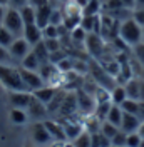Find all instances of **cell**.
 <instances>
[{"instance_id":"2","label":"cell","mask_w":144,"mask_h":147,"mask_svg":"<svg viewBox=\"0 0 144 147\" xmlns=\"http://www.w3.org/2000/svg\"><path fill=\"white\" fill-rule=\"evenodd\" d=\"M0 82H2V85H3L9 92L27 90L25 84L22 80L20 70L15 69L14 65H0Z\"/></svg>"},{"instance_id":"27","label":"cell","mask_w":144,"mask_h":147,"mask_svg":"<svg viewBox=\"0 0 144 147\" xmlns=\"http://www.w3.org/2000/svg\"><path fill=\"white\" fill-rule=\"evenodd\" d=\"M101 3L99 0H89L84 7H82V17L84 15H99Z\"/></svg>"},{"instance_id":"40","label":"cell","mask_w":144,"mask_h":147,"mask_svg":"<svg viewBox=\"0 0 144 147\" xmlns=\"http://www.w3.org/2000/svg\"><path fill=\"white\" fill-rule=\"evenodd\" d=\"M44 44H45L47 50H49L50 54L60 50V42H59V38H44Z\"/></svg>"},{"instance_id":"49","label":"cell","mask_w":144,"mask_h":147,"mask_svg":"<svg viewBox=\"0 0 144 147\" xmlns=\"http://www.w3.org/2000/svg\"><path fill=\"white\" fill-rule=\"evenodd\" d=\"M136 2V9H144V0H134Z\"/></svg>"},{"instance_id":"18","label":"cell","mask_w":144,"mask_h":147,"mask_svg":"<svg viewBox=\"0 0 144 147\" xmlns=\"http://www.w3.org/2000/svg\"><path fill=\"white\" fill-rule=\"evenodd\" d=\"M75 110H77V97H75V94H69V95H65V99H64L59 112L64 114V117L67 119V117H71V114L72 112H75Z\"/></svg>"},{"instance_id":"45","label":"cell","mask_w":144,"mask_h":147,"mask_svg":"<svg viewBox=\"0 0 144 147\" xmlns=\"http://www.w3.org/2000/svg\"><path fill=\"white\" fill-rule=\"evenodd\" d=\"M137 117L141 120H144V102L139 100V110H137Z\"/></svg>"},{"instance_id":"23","label":"cell","mask_w":144,"mask_h":147,"mask_svg":"<svg viewBox=\"0 0 144 147\" xmlns=\"http://www.w3.org/2000/svg\"><path fill=\"white\" fill-rule=\"evenodd\" d=\"M18 12H20V17H22V20H24L25 25L35 24V7H32V5L29 3V5H25V7L18 9Z\"/></svg>"},{"instance_id":"37","label":"cell","mask_w":144,"mask_h":147,"mask_svg":"<svg viewBox=\"0 0 144 147\" xmlns=\"http://www.w3.org/2000/svg\"><path fill=\"white\" fill-rule=\"evenodd\" d=\"M50 24L52 25H62L64 24L62 9H52V12H50Z\"/></svg>"},{"instance_id":"13","label":"cell","mask_w":144,"mask_h":147,"mask_svg":"<svg viewBox=\"0 0 144 147\" xmlns=\"http://www.w3.org/2000/svg\"><path fill=\"white\" fill-rule=\"evenodd\" d=\"M141 125V119L134 115V114H127L124 112L122 114V120H121V130H124L126 134H131V132H137V129Z\"/></svg>"},{"instance_id":"6","label":"cell","mask_w":144,"mask_h":147,"mask_svg":"<svg viewBox=\"0 0 144 147\" xmlns=\"http://www.w3.org/2000/svg\"><path fill=\"white\" fill-rule=\"evenodd\" d=\"M18 70H20L22 80H24V84H25V87H27L29 92H35L37 89H40V87L45 85L44 79L40 77L39 72H35V70H27V69H24V67H20Z\"/></svg>"},{"instance_id":"26","label":"cell","mask_w":144,"mask_h":147,"mask_svg":"<svg viewBox=\"0 0 144 147\" xmlns=\"http://www.w3.org/2000/svg\"><path fill=\"white\" fill-rule=\"evenodd\" d=\"M65 95H67V94H65L64 90H57V94L54 95V99H52V100H50V104L47 105V110H49V112H52V110H54V112H57V110L60 109V105H62Z\"/></svg>"},{"instance_id":"29","label":"cell","mask_w":144,"mask_h":147,"mask_svg":"<svg viewBox=\"0 0 144 147\" xmlns=\"http://www.w3.org/2000/svg\"><path fill=\"white\" fill-rule=\"evenodd\" d=\"M99 132H101V134H104V136L111 140V139L119 132V127H116L114 124H111V122H107V120H104V122L101 124V130H99Z\"/></svg>"},{"instance_id":"56","label":"cell","mask_w":144,"mask_h":147,"mask_svg":"<svg viewBox=\"0 0 144 147\" xmlns=\"http://www.w3.org/2000/svg\"><path fill=\"white\" fill-rule=\"evenodd\" d=\"M111 147H114V146H111Z\"/></svg>"},{"instance_id":"35","label":"cell","mask_w":144,"mask_h":147,"mask_svg":"<svg viewBox=\"0 0 144 147\" xmlns=\"http://www.w3.org/2000/svg\"><path fill=\"white\" fill-rule=\"evenodd\" d=\"M132 54H134L136 60L144 67V40H143V42H139L137 45L132 47Z\"/></svg>"},{"instance_id":"31","label":"cell","mask_w":144,"mask_h":147,"mask_svg":"<svg viewBox=\"0 0 144 147\" xmlns=\"http://www.w3.org/2000/svg\"><path fill=\"white\" fill-rule=\"evenodd\" d=\"M90 137H92V147H111V140L101 132L90 134Z\"/></svg>"},{"instance_id":"8","label":"cell","mask_w":144,"mask_h":147,"mask_svg":"<svg viewBox=\"0 0 144 147\" xmlns=\"http://www.w3.org/2000/svg\"><path fill=\"white\" fill-rule=\"evenodd\" d=\"M30 47H32V45L29 44L24 37H18V38L14 40V44L9 47V52H10V55H12V59H14V60L22 62V60L25 59V55L32 50Z\"/></svg>"},{"instance_id":"3","label":"cell","mask_w":144,"mask_h":147,"mask_svg":"<svg viewBox=\"0 0 144 147\" xmlns=\"http://www.w3.org/2000/svg\"><path fill=\"white\" fill-rule=\"evenodd\" d=\"M2 25L7 28V30H10L17 38L18 37H22V34H24V27H25L24 20H22V17H20V12H18L17 9H12V7L7 9Z\"/></svg>"},{"instance_id":"53","label":"cell","mask_w":144,"mask_h":147,"mask_svg":"<svg viewBox=\"0 0 144 147\" xmlns=\"http://www.w3.org/2000/svg\"><path fill=\"white\" fill-rule=\"evenodd\" d=\"M139 147H144V139L141 140V146H139Z\"/></svg>"},{"instance_id":"39","label":"cell","mask_w":144,"mask_h":147,"mask_svg":"<svg viewBox=\"0 0 144 147\" xmlns=\"http://www.w3.org/2000/svg\"><path fill=\"white\" fill-rule=\"evenodd\" d=\"M12 55H10L9 49L0 45V65H12Z\"/></svg>"},{"instance_id":"30","label":"cell","mask_w":144,"mask_h":147,"mask_svg":"<svg viewBox=\"0 0 144 147\" xmlns=\"http://www.w3.org/2000/svg\"><path fill=\"white\" fill-rule=\"evenodd\" d=\"M72 144H74V147H92V137L87 130H84L75 140H72Z\"/></svg>"},{"instance_id":"57","label":"cell","mask_w":144,"mask_h":147,"mask_svg":"<svg viewBox=\"0 0 144 147\" xmlns=\"http://www.w3.org/2000/svg\"><path fill=\"white\" fill-rule=\"evenodd\" d=\"M35 147H37V146H35Z\"/></svg>"},{"instance_id":"22","label":"cell","mask_w":144,"mask_h":147,"mask_svg":"<svg viewBox=\"0 0 144 147\" xmlns=\"http://www.w3.org/2000/svg\"><path fill=\"white\" fill-rule=\"evenodd\" d=\"M10 120H12V124H15V125H24V124H27V120H29L27 110L14 109V107H12V110H10Z\"/></svg>"},{"instance_id":"43","label":"cell","mask_w":144,"mask_h":147,"mask_svg":"<svg viewBox=\"0 0 144 147\" xmlns=\"http://www.w3.org/2000/svg\"><path fill=\"white\" fill-rule=\"evenodd\" d=\"M122 2V5L126 7V9H129V10H134L136 9V2L134 0H121Z\"/></svg>"},{"instance_id":"36","label":"cell","mask_w":144,"mask_h":147,"mask_svg":"<svg viewBox=\"0 0 144 147\" xmlns=\"http://www.w3.org/2000/svg\"><path fill=\"white\" fill-rule=\"evenodd\" d=\"M42 34H44V38H59V27L49 24L47 27L42 28Z\"/></svg>"},{"instance_id":"41","label":"cell","mask_w":144,"mask_h":147,"mask_svg":"<svg viewBox=\"0 0 144 147\" xmlns=\"http://www.w3.org/2000/svg\"><path fill=\"white\" fill-rule=\"evenodd\" d=\"M132 18H134L141 27H144V9H134L132 10Z\"/></svg>"},{"instance_id":"19","label":"cell","mask_w":144,"mask_h":147,"mask_svg":"<svg viewBox=\"0 0 144 147\" xmlns=\"http://www.w3.org/2000/svg\"><path fill=\"white\" fill-rule=\"evenodd\" d=\"M32 50H34V54L37 55V59H39L40 65H42V64H47V62H50V52L47 50V47H45L44 40H42V42H39V44H35Z\"/></svg>"},{"instance_id":"55","label":"cell","mask_w":144,"mask_h":147,"mask_svg":"<svg viewBox=\"0 0 144 147\" xmlns=\"http://www.w3.org/2000/svg\"><path fill=\"white\" fill-rule=\"evenodd\" d=\"M60 2H67V0H60Z\"/></svg>"},{"instance_id":"24","label":"cell","mask_w":144,"mask_h":147,"mask_svg":"<svg viewBox=\"0 0 144 147\" xmlns=\"http://www.w3.org/2000/svg\"><path fill=\"white\" fill-rule=\"evenodd\" d=\"M126 99H127V95H126L124 85H116V87L111 90V102H112L114 105H121Z\"/></svg>"},{"instance_id":"32","label":"cell","mask_w":144,"mask_h":147,"mask_svg":"<svg viewBox=\"0 0 144 147\" xmlns=\"http://www.w3.org/2000/svg\"><path fill=\"white\" fill-rule=\"evenodd\" d=\"M121 109H122V112H127V114H134V115H137V110H139V100L126 99V100L121 104Z\"/></svg>"},{"instance_id":"44","label":"cell","mask_w":144,"mask_h":147,"mask_svg":"<svg viewBox=\"0 0 144 147\" xmlns=\"http://www.w3.org/2000/svg\"><path fill=\"white\" fill-rule=\"evenodd\" d=\"M29 3H30L32 7H40V5L49 3V0H29Z\"/></svg>"},{"instance_id":"10","label":"cell","mask_w":144,"mask_h":147,"mask_svg":"<svg viewBox=\"0 0 144 147\" xmlns=\"http://www.w3.org/2000/svg\"><path fill=\"white\" fill-rule=\"evenodd\" d=\"M60 124H62L64 130H65L67 139H71V140H75V139L86 130V129H84V124L77 122V120H72L71 117H67V119L64 120V122H60Z\"/></svg>"},{"instance_id":"5","label":"cell","mask_w":144,"mask_h":147,"mask_svg":"<svg viewBox=\"0 0 144 147\" xmlns=\"http://www.w3.org/2000/svg\"><path fill=\"white\" fill-rule=\"evenodd\" d=\"M75 97H77V110L82 112L84 115H92L94 110H96V99L94 95H90L84 89H79L75 92Z\"/></svg>"},{"instance_id":"33","label":"cell","mask_w":144,"mask_h":147,"mask_svg":"<svg viewBox=\"0 0 144 147\" xmlns=\"http://www.w3.org/2000/svg\"><path fill=\"white\" fill-rule=\"evenodd\" d=\"M71 37H72V40H74L75 44H84L86 38H87V32L79 25V27H75L74 30H71Z\"/></svg>"},{"instance_id":"25","label":"cell","mask_w":144,"mask_h":147,"mask_svg":"<svg viewBox=\"0 0 144 147\" xmlns=\"http://www.w3.org/2000/svg\"><path fill=\"white\" fill-rule=\"evenodd\" d=\"M17 37L14 35L10 30H7V28L3 27V25H0V45L7 47L9 49L12 44H14V40H15Z\"/></svg>"},{"instance_id":"7","label":"cell","mask_w":144,"mask_h":147,"mask_svg":"<svg viewBox=\"0 0 144 147\" xmlns=\"http://www.w3.org/2000/svg\"><path fill=\"white\" fill-rule=\"evenodd\" d=\"M86 49H87V52H89L92 57H96V59H99L102 52H104V38L99 35V34H94V32H90L87 34V38H86Z\"/></svg>"},{"instance_id":"20","label":"cell","mask_w":144,"mask_h":147,"mask_svg":"<svg viewBox=\"0 0 144 147\" xmlns=\"http://www.w3.org/2000/svg\"><path fill=\"white\" fill-rule=\"evenodd\" d=\"M122 109H121V105H111V109H109V114L107 117H106V120L107 122H111V124H114L116 127H121V120H122Z\"/></svg>"},{"instance_id":"15","label":"cell","mask_w":144,"mask_h":147,"mask_svg":"<svg viewBox=\"0 0 144 147\" xmlns=\"http://www.w3.org/2000/svg\"><path fill=\"white\" fill-rule=\"evenodd\" d=\"M27 114H29V117L42 119V117H45L49 114V110H47V105L45 104H42L40 100H37L35 97H34L32 102L29 104V107H27Z\"/></svg>"},{"instance_id":"48","label":"cell","mask_w":144,"mask_h":147,"mask_svg":"<svg viewBox=\"0 0 144 147\" xmlns=\"http://www.w3.org/2000/svg\"><path fill=\"white\" fill-rule=\"evenodd\" d=\"M137 132H139V136L144 139V120H141V125H139V129H137Z\"/></svg>"},{"instance_id":"50","label":"cell","mask_w":144,"mask_h":147,"mask_svg":"<svg viewBox=\"0 0 144 147\" xmlns=\"http://www.w3.org/2000/svg\"><path fill=\"white\" fill-rule=\"evenodd\" d=\"M74 2H77V3H79L81 7H84V5H86V3H87L89 0H74Z\"/></svg>"},{"instance_id":"38","label":"cell","mask_w":144,"mask_h":147,"mask_svg":"<svg viewBox=\"0 0 144 147\" xmlns=\"http://www.w3.org/2000/svg\"><path fill=\"white\" fill-rule=\"evenodd\" d=\"M141 140H143V137L139 136V132H131V134H127L126 147H139Z\"/></svg>"},{"instance_id":"34","label":"cell","mask_w":144,"mask_h":147,"mask_svg":"<svg viewBox=\"0 0 144 147\" xmlns=\"http://www.w3.org/2000/svg\"><path fill=\"white\" fill-rule=\"evenodd\" d=\"M126 140H127V134L124 132V130H121V129H119V132L111 139V146H114V147H126Z\"/></svg>"},{"instance_id":"17","label":"cell","mask_w":144,"mask_h":147,"mask_svg":"<svg viewBox=\"0 0 144 147\" xmlns=\"http://www.w3.org/2000/svg\"><path fill=\"white\" fill-rule=\"evenodd\" d=\"M124 89H126V95L127 99H132V100H139V94H141V79L132 77L124 84Z\"/></svg>"},{"instance_id":"51","label":"cell","mask_w":144,"mask_h":147,"mask_svg":"<svg viewBox=\"0 0 144 147\" xmlns=\"http://www.w3.org/2000/svg\"><path fill=\"white\" fill-rule=\"evenodd\" d=\"M0 3L2 5H9V0H0Z\"/></svg>"},{"instance_id":"47","label":"cell","mask_w":144,"mask_h":147,"mask_svg":"<svg viewBox=\"0 0 144 147\" xmlns=\"http://www.w3.org/2000/svg\"><path fill=\"white\" fill-rule=\"evenodd\" d=\"M139 100L144 102V80L141 79V94H139Z\"/></svg>"},{"instance_id":"28","label":"cell","mask_w":144,"mask_h":147,"mask_svg":"<svg viewBox=\"0 0 144 147\" xmlns=\"http://www.w3.org/2000/svg\"><path fill=\"white\" fill-rule=\"evenodd\" d=\"M111 105H112V102H104V104H97L96 105V110H94V115L101 120V122H104L106 117H107L109 114V109H111Z\"/></svg>"},{"instance_id":"4","label":"cell","mask_w":144,"mask_h":147,"mask_svg":"<svg viewBox=\"0 0 144 147\" xmlns=\"http://www.w3.org/2000/svg\"><path fill=\"white\" fill-rule=\"evenodd\" d=\"M30 139H32L34 146H37V147H44V146L54 144V139L49 134V130L44 125V122H35L30 127Z\"/></svg>"},{"instance_id":"54","label":"cell","mask_w":144,"mask_h":147,"mask_svg":"<svg viewBox=\"0 0 144 147\" xmlns=\"http://www.w3.org/2000/svg\"><path fill=\"white\" fill-rule=\"evenodd\" d=\"M143 40H144V27H143Z\"/></svg>"},{"instance_id":"52","label":"cell","mask_w":144,"mask_h":147,"mask_svg":"<svg viewBox=\"0 0 144 147\" xmlns=\"http://www.w3.org/2000/svg\"><path fill=\"white\" fill-rule=\"evenodd\" d=\"M139 77H141V79L144 80V67H143V70H141V75H139Z\"/></svg>"},{"instance_id":"16","label":"cell","mask_w":144,"mask_h":147,"mask_svg":"<svg viewBox=\"0 0 144 147\" xmlns=\"http://www.w3.org/2000/svg\"><path fill=\"white\" fill-rule=\"evenodd\" d=\"M32 94H34V97H35L37 100H40L42 104L49 105L50 100L54 99V95L57 94V89H55V87H50V85H44V87L37 89V90L32 92Z\"/></svg>"},{"instance_id":"9","label":"cell","mask_w":144,"mask_h":147,"mask_svg":"<svg viewBox=\"0 0 144 147\" xmlns=\"http://www.w3.org/2000/svg\"><path fill=\"white\" fill-rule=\"evenodd\" d=\"M34 99V94L27 90H22V92H9V100L12 104L14 109H24L27 110L29 104L32 102Z\"/></svg>"},{"instance_id":"42","label":"cell","mask_w":144,"mask_h":147,"mask_svg":"<svg viewBox=\"0 0 144 147\" xmlns=\"http://www.w3.org/2000/svg\"><path fill=\"white\" fill-rule=\"evenodd\" d=\"M29 5V0H9V7L12 9H22V7H25Z\"/></svg>"},{"instance_id":"46","label":"cell","mask_w":144,"mask_h":147,"mask_svg":"<svg viewBox=\"0 0 144 147\" xmlns=\"http://www.w3.org/2000/svg\"><path fill=\"white\" fill-rule=\"evenodd\" d=\"M5 12H7V7L0 3V25H2V22H3V17H5Z\"/></svg>"},{"instance_id":"21","label":"cell","mask_w":144,"mask_h":147,"mask_svg":"<svg viewBox=\"0 0 144 147\" xmlns=\"http://www.w3.org/2000/svg\"><path fill=\"white\" fill-rule=\"evenodd\" d=\"M20 64H22L24 69H27V70H35V72H39V69H40V62H39L37 55L34 54V50H30Z\"/></svg>"},{"instance_id":"11","label":"cell","mask_w":144,"mask_h":147,"mask_svg":"<svg viewBox=\"0 0 144 147\" xmlns=\"http://www.w3.org/2000/svg\"><path fill=\"white\" fill-rule=\"evenodd\" d=\"M22 37H24V38H25V40H27L32 47L35 45V44H39V42H42V40H44L42 28L39 27L37 24L25 25V27H24V34H22Z\"/></svg>"},{"instance_id":"12","label":"cell","mask_w":144,"mask_h":147,"mask_svg":"<svg viewBox=\"0 0 144 147\" xmlns=\"http://www.w3.org/2000/svg\"><path fill=\"white\" fill-rule=\"evenodd\" d=\"M44 125L47 127L49 134L52 136L54 142H65V140H67L65 130H64L60 122H55V120H44Z\"/></svg>"},{"instance_id":"1","label":"cell","mask_w":144,"mask_h":147,"mask_svg":"<svg viewBox=\"0 0 144 147\" xmlns=\"http://www.w3.org/2000/svg\"><path fill=\"white\" fill-rule=\"evenodd\" d=\"M119 38L126 44L127 47H134L139 42H143V27L136 22L134 18H126L119 25Z\"/></svg>"},{"instance_id":"14","label":"cell","mask_w":144,"mask_h":147,"mask_svg":"<svg viewBox=\"0 0 144 147\" xmlns=\"http://www.w3.org/2000/svg\"><path fill=\"white\" fill-rule=\"evenodd\" d=\"M50 12H52V5H50V3L35 7V24L40 28L47 27V25L50 24Z\"/></svg>"}]
</instances>
